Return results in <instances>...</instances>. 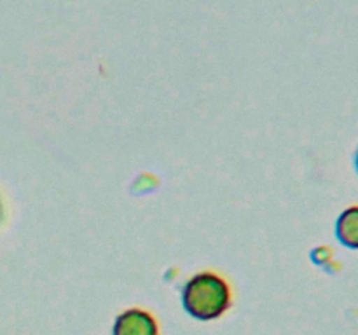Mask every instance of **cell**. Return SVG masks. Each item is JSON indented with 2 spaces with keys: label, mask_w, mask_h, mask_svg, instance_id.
<instances>
[{
  "label": "cell",
  "mask_w": 358,
  "mask_h": 335,
  "mask_svg": "<svg viewBox=\"0 0 358 335\" xmlns=\"http://www.w3.org/2000/svg\"><path fill=\"white\" fill-rule=\"evenodd\" d=\"M355 170H357V173H358V149H357V152H355Z\"/></svg>",
  "instance_id": "277c9868"
},
{
  "label": "cell",
  "mask_w": 358,
  "mask_h": 335,
  "mask_svg": "<svg viewBox=\"0 0 358 335\" xmlns=\"http://www.w3.org/2000/svg\"><path fill=\"white\" fill-rule=\"evenodd\" d=\"M112 335H159V325L149 311L131 307L115 318Z\"/></svg>",
  "instance_id": "7a4b0ae2"
},
{
  "label": "cell",
  "mask_w": 358,
  "mask_h": 335,
  "mask_svg": "<svg viewBox=\"0 0 358 335\" xmlns=\"http://www.w3.org/2000/svg\"><path fill=\"white\" fill-rule=\"evenodd\" d=\"M182 306L194 320H217L231 307V288L215 272H199L182 288Z\"/></svg>",
  "instance_id": "6da1fadb"
},
{
  "label": "cell",
  "mask_w": 358,
  "mask_h": 335,
  "mask_svg": "<svg viewBox=\"0 0 358 335\" xmlns=\"http://www.w3.org/2000/svg\"><path fill=\"white\" fill-rule=\"evenodd\" d=\"M0 218H2V204H0Z\"/></svg>",
  "instance_id": "5b68a950"
},
{
  "label": "cell",
  "mask_w": 358,
  "mask_h": 335,
  "mask_svg": "<svg viewBox=\"0 0 358 335\" xmlns=\"http://www.w3.org/2000/svg\"><path fill=\"white\" fill-rule=\"evenodd\" d=\"M336 237L350 250H358V204L343 209L336 220Z\"/></svg>",
  "instance_id": "3957f363"
}]
</instances>
